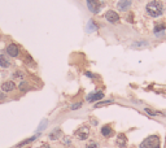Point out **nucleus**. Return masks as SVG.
I'll list each match as a JSON object with an SVG mask.
<instances>
[{
	"mask_svg": "<svg viewBox=\"0 0 166 148\" xmlns=\"http://www.w3.org/2000/svg\"><path fill=\"white\" fill-rule=\"evenodd\" d=\"M146 10H147L148 16L153 17V18L160 17V16H162V13H164V10H165L164 3L160 1V0H152V1H149L147 4Z\"/></svg>",
	"mask_w": 166,
	"mask_h": 148,
	"instance_id": "obj_1",
	"label": "nucleus"
},
{
	"mask_svg": "<svg viewBox=\"0 0 166 148\" xmlns=\"http://www.w3.org/2000/svg\"><path fill=\"white\" fill-rule=\"evenodd\" d=\"M161 139L158 135H149L140 143L139 148H160Z\"/></svg>",
	"mask_w": 166,
	"mask_h": 148,
	"instance_id": "obj_2",
	"label": "nucleus"
},
{
	"mask_svg": "<svg viewBox=\"0 0 166 148\" xmlns=\"http://www.w3.org/2000/svg\"><path fill=\"white\" fill-rule=\"evenodd\" d=\"M74 136H75L77 139L79 140H86L88 139V136H90V127L86 125L80 126V127H78L75 130V133H74Z\"/></svg>",
	"mask_w": 166,
	"mask_h": 148,
	"instance_id": "obj_3",
	"label": "nucleus"
},
{
	"mask_svg": "<svg viewBox=\"0 0 166 148\" xmlns=\"http://www.w3.org/2000/svg\"><path fill=\"white\" fill-rule=\"evenodd\" d=\"M87 7L88 9H90V12L92 13H99L100 12V1L99 0H87Z\"/></svg>",
	"mask_w": 166,
	"mask_h": 148,
	"instance_id": "obj_4",
	"label": "nucleus"
},
{
	"mask_svg": "<svg viewBox=\"0 0 166 148\" xmlns=\"http://www.w3.org/2000/svg\"><path fill=\"white\" fill-rule=\"evenodd\" d=\"M105 20L110 24H117L119 21V16L117 12H114V10H108V12L105 13Z\"/></svg>",
	"mask_w": 166,
	"mask_h": 148,
	"instance_id": "obj_5",
	"label": "nucleus"
},
{
	"mask_svg": "<svg viewBox=\"0 0 166 148\" xmlns=\"http://www.w3.org/2000/svg\"><path fill=\"white\" fill-rule=\"evenodd\" d=\"M20 47L15 44V43H10V44L7 47V53L10 56V57H17L20 55Z\"/></svg>",
	"mask_w": 166,
	"mask_h": 148,
	"instance_id": "obj_6",
	"label": "nucleus"
},
{
	"mask_svg": "<svg viewBox=\"0 0 166 148\" xmlns=\"http://www.w3.org/2000/svg\"><path fill=\"white\" fill-rule=\"evenodd\" d=\"M131 4H132V0H119L118 4H117V8L121 10V12H126V10L130 9Z\"/></svg>",
	"mask_w": 166,
	"mask_h": 148,
	"instance_id": "obj_7",
	"label": "nucleus"
},
{
	"mask_svg": "<svg viewBox=\"0 0 166 148\" xmlns=\"http://www.w3.org/2000/svg\"><path fill=\"white\" fill-rule=\"evenodd\" d=\"M104 97V92H94V94H90L87 96V102L92 103V102H97V100H101Z\"/></svg>",
	"mask_w": 166,
	"mask_h": 148,
	"instance_id": "obj_8",
	"label": "nucleus"
},
{
	"mask_svg": "<svg viewBox=\"0 0 166 148\" xmlns=\"http://www.w3.org/2000/svg\"><path fill=\"white\" fill-rule=\"evenodd\" d=\"M15 88H16V85H15V82H12V81H5L4 83L1 85V90L4 92H10Z\"/></svg>",
	"mask_w": 166,
	"mask_h": 148,
	"instance_id": "obj_9",
	"label": "nucleus"
},
{
	"mask_svg": "<svg viewBox=\"0 0 166 148\" xmlns=\"http://www.w3.org/2000/svg\"><path fill=\"white\" fill-rule=\"evenodd\" d=\"M113 134H114V131H113L110 125H105V126L101 127V135L105 136V138H110Z\"/></svg>",
	"mask_w": 166,
	"mask_h": 148,
	"instance_id": "obj_10",
	"label": "nucleus"
},
{
	"mask_svg": "<svg viewBox=\"0 0 166 148\" xmlns=\"http://www.w3.org/2000/svg\"><path fill=\"white\" fill-rule=\"evenodd\" d=\"M116 144L119 147V148H125L127 146V138L125 134H118L117 136V140H116Z\"/></svg>",
	"mask_w": 166,
	"mask_h": 148,
	"instance_id": "obj_11",
	"label": "nucleus"
},
{
	"mask_svg": "<svg viewBox=\"0 0 166 148\" xmlns=\"http://www.w3.org/2000/svg\"><path fill=\"white\" fill-rule=\"evenodd\" d=\"M0 66L1 68H9L10 66V61L8 60V57H5L4 55H0Z\"/></svg>",
	"mask_w": 166,
	"mask_h": 148,
	"instance_id": "obj_12",
	"label": "nucleus"
},
{
	"mask_svg": "<svg viewBox=\"0 0 166 148\" xmlns=\"http://www.w3.org/2000/svg\"><path fill=\"white\" fill-rule=\"evenodd\" d=\"M37 139V135H34V136H31V138H27V139H25L23 142H21V143H18L16 146V148H21V147H25L26 144H29V143H33L34 140Z\"/></svg>",
	"mask_w": 166,
	"mask_h": 148,
	"instance_id": "obj_13",
	"label": "nucleus"
},
{
	"mask_svg": "<svg viewBox=\"0 0 166 148\" xmlns=\"http://www.w3.org/2000/svg\"><path fill=\"white\" fill-rule=\"evenodd\" d=\"M61 135H62L61 130H60V129H56L53 133H51V134H49V139H52V140H57Z\"/></svg>",
	"mask_w": 166,
	"mask_h": 148,
	"instance_id": "obj_14",
	"label": "nucleus"
},
{
	"mask_svg": "<svg viewBox=\"0 0 166 148\" xmlns=\"http://www.w3.org/2000/svg\"><path fill=\"white\" fill-rule=\"evenodd\" d=\"M113 102L112 100H107V102H100L97 104H95V108H100V107H104V105H109V104H112Z\"/></svg>",
	"mask_w": 166,
	"mask_h": 148,
	"instance_id": "obj_15",
	"label": "nucleus"
},
{
	"mask_svg": "<svg viewBox=\"0 0 166 148\" xmlns=\"http://www.w3.org/2000/svg\"><path fill=\"white\" fill-rule=\"evenodd\" d=\"M86 148H100V146H99V143H96V142H88L86 144Z\"/></svg>",
	"mask_w": 166,
	"mask_h": 148,
	"instance_id": "obj_16",
	"label": "nucleus"
},
{
	"mask_svg": "<svg viewBox=\"0 0 166 148\" xmlns=\"http://www.w3.org/2000/svg\"><path fill=\"white\" fill-rule=\"evenodd\" d=\"M146 46H148L147 42H136V43H134L132 44L134 48H139V47H146Z\"/></svg>",
	"mask_w": 166,
	"mask_h": 148,
	"instance_id": "obj_17",
	"label": "nucleus"
},
{
	"mask_svg": "<svg viewBox=\"0 0 166 148\" xmlns=\"http://www.w3.org/2000/svg\"><path fill=\"white\" fill-rule=\"evenodd\" d=\"M146 112H147L148 114H151V116H157V114H161L160 112H154V110L149 109V108H146Z\"/></svg>",
	"mask_w": 166,
	"mask_h": 148,
	"instance_id": "obj_18",
	"label": "nucleus"
},
{
	"mask_svg": "<svg viewBox=\"0 0 166 148\" xmlns=\"http://www.w3.org/2000/svg\"><path fill=\"white\" fill-rule=\"evenodd\" d=\"M27 88H29V86H27L26 82H21V83H20V90H21V91H26Z\"/></svg>",
	"mask_w": 166,
	"mask_h": 148,
	"instance_id": "obj_19",
	"label": "nucleus"
},
{
	"mask_svg": "<svg viewBox=\"0 0 166 148\" xmlns=\"http://www.w3.org/2000/svg\"><path fill=\"white\" fill-rule=\"evenodd\" d=\"M80 107H82V103H75V104H72L70 109H72V110H75V109H79Z\"/></svg>",
	"mask_w": 166,
	"mask_h": 148,
	"instance_id": "obj_20",
	"label": "nucleus"
},
{
	"mask_svg": "<svg viewBox=\"0 0 166 148\" xmlns=\"http://www.w3.org/2000/svg\"><path fill=\"white\" fill-rule=\"evenodd\" d=\"M166 26L165 25H157L156 27H154V32H158V31H161V30H165Z\"/></svg>",
	"mask_w": 166,
	"mask_h": 148,
	"instance_id": "obj_21",
	"label": "nucleus"
},
{
	"mask_svg": "<svg viewBox=\"0 0 166 148\" xmlns=\"http://www.w3.org/2000/svg\"><path fill=\"white\" fill-rule=\"evenodd\" d=\"M88 29H90V31H95V30H96V29H97V26H96V25H95L94 22H92V21H90V24H88Z\"/></svg>",
	"mask_w": 166,
	"mask_h": 148,
	"instance_id": "obj_22",
	"label": "nucleus"
},
{
	"mask_svg": "<svg viewBox=\"0 0 166 148\" xmlns=\"http://www.w3.org/2000/svg\"><path fill=\"white\" fill-rule=\"evenodd\" d=\"M39 148H51V146H49L48 143H42L39 146Z\"/></svg>",
	"mask_w": 166,
	"mask_h": 148,
	"instance_id": "obj_23",
	"label": "nucleus"
},
{
	"mask_svg": "<svg viewBox=\"0 0 166 148\" xmlns=\"http://www.w3.org/2000/svg\"><path fill=\"white\" fill-rule=\"evenodd\" d=\"M91 122H92V125H94V126H96V125H97V121H96V120H94V118L91 120Z\"/></svg>",
	"mask_w": 166,
	"mask_h": 148,
	"instance_id": "obj_24",
	"label": "nucleus"
},
{
	"mask_svg": "<svg viewBox=\"0 0 166 148\" xmlns=\"http://www.w3.org/2000/svg\"><path fill=\"white\" fill-rule=\"evenodd\" d=\"M15 77H22V73H15Z\"/></svg>",
	"mask_w": 166,
	"mask_h": 148,
	"instance_id": "obj_25",
	"label": "nucleus"
},
{
	"mask_svg": "<svg viewBox=\"0 0 166 148\" xmlns=\"http://www.w3.org/2000/svg\"><path fill=\"white\" fill-rule=\"evenodd\" d=\"M4 97H5L4 94H0V99H4Z\"/></svg>",
	"mask_w": 166,
	"mask_h": 148,
	"instance_id": "obj_26",
	"label": "nucleus"
}]
</instances>
